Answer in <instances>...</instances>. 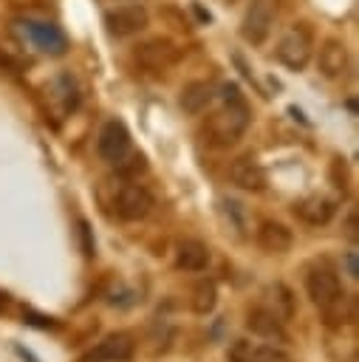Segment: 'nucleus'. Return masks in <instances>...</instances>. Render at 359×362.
Segmentation results:
<instances>
[{"label": "nucleus", "instance_id": "nucleus-4", "mask_svg": "<svg viewBox=\"0 0 359 362\" xmlns=\"http://www.w3.org/2000/svg\"><path fill=\"white\" fill-rule=\"evenodd\" d=\"M110 206L122 221H141L153 209V195L136 181H116Z\"/></svg>", "mask_w": 359, "mask_h": 362}, {"label": "nucleus", "instance_id": "nucleus-7", "mask_svg": "<svg viewBox=\"0 0 359 362\" xmlns=\"http://www.w3.org/2000/svg\"><path fill=\"white\" fill-rule=\"evenodd\" d=\"M147 23H150V14L141 3H124L105 11V28L110 37H133L144 31Z\"/></svg>", "mask_w": 359, "mask_h": 362}, {"label": "nucleus", "instance_id": "nucleus-17", "mask_svg": "<svg viewBox=\"0 0 359 362\" xmlns=\"http://www.w3.org/2000/svg\"><path fill=\"white\" fill-rule=\"evenodd\" d=\"M48 102L57 107L59 116H68L79 107V88L73 82V76L68 74H59L51 85H48Z\"/></svg>", "mask_w": 359, "mask_h": 362}, {"label": "nucleus", "instance_id": "nucleus-28", "mask_svg": "<svg viewBox=\"0 0 359 362\" xmlns=\"http://www.w3.org/2000/svg\"><path fill=\"white\" fill-rule=\"evenodd\" d=\"M8 303H11V300H8V294H6L3 288H0V314H3L6 308H8Z\"/></svg>", "mask_w": 359, "mask_h": 362}, {"label": "nucleus", "instance_id": "nucleus-25", "mask_svg": "<svg viewBox=\"0 0 359 362\" xmlns=\"http://www.w3.org/2000/svg\"><path fill=\"white\" fill-rule=\"evenodd\" d=\"M79 240H82V255H85V257H93L96 246H93V235H90L88 221H79Z\"/></svg>", "mask_w": 359, "mask_h": 362}, {"label": "nucleus", "instance_id": "nucleus-26", "mask_svg": "<svg viewBox=\"0 0 359 362\" xmlns=\"http://www.w3.org/2000/svg\"><path fill=\"white\" fill-rule=\"evenodd\" d=\"M345 272H348V277H359V266H356V252H348V255H345Z\"/></svg>", "mask_w": 359, "mask_h": 362}, {"label": "nucleus", "instance_id": "nucleus-1", "mask_svg": "<svg viewBox=\"0 0 359 362\" xmlns=\"http://www.w3.org/2000/svg\"><path fill=\"white\" fill-rule=\"evenodd\" d=\"M249 122H252V113L237 85H223V105L206 119L204 136L212 147H229L246 133Z\"/></svg>", "mask_w": 359, "mask_h": 362}, {"label": "nucleus", "instance_id": "nucleus-20", "mask_svg": "<svg viewBox=\"0 0 359 362\" xmlns=\"http://www.w3.org/2000/svg\"><path fill=\"white\" fill-rule=\"evenodd\" d=\"M263 308H269L274 317H280L283 322L294 314V300H291V291L283 286V283H271L266 288V300H263Z\"/></svg>", "mask_w": 359, "mask_h": 362}, {"label": "nucleus", "instance_id": "nucleus-16", "mask_svg": "<svg viewBox=\"0 0 359 362\" xmlns=\"http://www.w3.org/2000/svg\"><path fill=\"white\" fill-rule=\"evenodd\" d=\"M246 325H249L252 334H257V337H263V339H271V342H286V339H288V334H286V328H283V320L274 317V314H271L269 308H263V305H257V308H252V311L246 314Z\"/></svg>", "mask_w": 359, "mask_h": 362}, {"label": "nucleus", "instance_id": "nucleus-21", "mask_svg": "<svg viewBox=\"0 0 359 362\" xmlns=\"http://www.w3.org/2000/svg\"><path fill=\"white\" fill-rule=\"evenodd\" d=\"M235 362H291V359L274 345H246V342H240L235 348Z\"/></svg>", "mask_w": 359, "mask_h": 362}, {"label": "nucleus", "instance_id": "nucleus-14", "mask_svg": "<svg viewBox=\"0 0 359 362\" xmlns=\"http://www.w3.org/2000/svg\"><path fill=\"white\" fill-rule=\"evenodd\" d=\"M294 243V235L286 223L280 221H260L257 226V246L266 252V255H286Z\"/></svg>", "mask_w": 359, "mask_h": 362}, {"label": "nucleus", "instance_id": "nucleus-24", "mask_svg": "<svg viewBox=\"0 0 359 362\" xmlns=\"http://www.w3.org/2000/svg\"><path fill=\"white\" fill-rule=\"evenodd\" d=\"M23 320H25L28 325H37V328H45V331H48V328H57V325H59V322H57L54 317L37 314V311H31V308H25V311H23Z\"/></svg>", "mask_w": 359, "mask_h": 362}, {"label": "nucleus", "instance_id": "nucleus-12", "mask_svg": "<svg viewBox=\"0 0 359 362\" xmlns=\"http://www.w3.org/2000/svg\"><path fill=\"white\" fill-rule=\"evenodd\" d=\"M218 88H215V82H209V79H192V82H187L184 88H181V93H178V107L187 113V116H198V113H204L212 102H215V93Z\"/></svg>", "mask_w": 359, "mask_h": 362}, {"label": "nucleus", "instance_id": "nucleus-8", "mask_svg": "<svg viewBox=\"0 0 359 362\" xmlns=\"http://www.w3.org/2000/svg\"><path fill=\"white\" fill-rule=\"evenodd\" d=\"M305 291H308L311 303L317 308H322V305H328L331 300H336L342 294V283H339L336 272L328 263H322V266L308 269V274H305Z\"/></svg>", "mask_w": 359, "mask_h": 362}, {"label": "nucleus", "instance_id": "nucleus-3", "mask_svg": "<svg viewBox=\"0 0 359 362\" xmlns=\"http://www.w3.org/2000/svg\"><path fill=\"white\" fill-rule=\"evenodd\" d=\"M274 54H277V59L288 71H302L311 62V54H314V31H311V25L302 23V20L300 23H291L283 31Z\"/></svg>", "mask_w": 359, "mask_h": 362}, {"label": "nucleus", "instance_id": "nucleus-2", "mask_svg": "<svg viewBox=\"0 0 359 362\" xmlns=\"http://www.w3.org/2000/svg\"><path fill=\"white\" fill-rule=\"evenodd\" d=\"M11 28H14V34H17L25 45H31V48L40 51V54L62 57V54L68 51V37H65V31H62L59 25H54V23L20 17V20L11 23Z\"/></svg>", "mask_w": 359, "mask_h": 362}, {"label": "nucleus", "instance_id": "nucleus-11", "mask_svg": "<svg viewBox=\"0 0 359 362\" xmlns=\"http://www.w3.org/2000/svg\"><path fill=\"white\" fill-rule=\"evenodd\" d=\"M348 65H351V57H348V45L336 37H328L322 45H319V54H317V68L325 79H339L348 74Z\"/></svg>", "mask_w": 359, "mask_h": 362}, {"label": "nucleus", "instance_id": "nucleus-10", "mask_svg": "<svg viewBox=\"0 0 359 362\" xmlns=\"http://www.w3.org/2000/svg\"><path fill=\"white\" fill-rule=\"evenodd\" d=\"M133 57H136L144 68L164 71V68H170V65L178 59V48H175V42H172V40H167V37H153V40H147V42L136 45Z\"/></svg>", "mask_w": 359, "mask_h": 362}, {"label": "nucleus", "instance_id": "nucleus-9", "mask_svg": "<svg viewBox=\"0 0 359 362\" xmlns=\"http://www.w3.org/2000/svg\"><path fill=\"white\" fill-rule=\"evenodd\" d=\"M136 351V342L127 331H116V334H107L102 342H96L79 362H130Z\"/></svg>", "mask_w": 359, "mask_h": 362}, {"label": "nucleus", "instance_id": "nucleus-23", "mask_svg": "<svg viewBox=\"0 0 359 362\" xmlns=\"http://www.w3.org/2000/svg\"><path fill=\"white\" fill-rule=\"evenodd\" d=\"M220 212H223L226 223H229L237 235H243V226H246V209H243V204L235 201V198H220Z\"/></svg>", "mask_w": 359, "mask_h": 362}, {"label": "nucleus", "instance_id": "nucleus-19", "mask_svg": "<svg viewBox=\"0 0 359 362\" xmlns=\"http://www.w3.org/2000/svg\"><path fill=\"white\" fill-rule=\"evenodd\" d=\"M319 311H322L325 325H331V328H342V325H351V322L356 320V303H353V297L345 294V291H342L336 300H331L328 305H322Z\"/></svg>", "mask_w": 359, "mask_h": 362}, {"label": "nucleus", "instance_id": "nucleus-5", "mask_svg": "<svg viewBox=\"0 0 359 362\" xmlns=\"http://www.w3.org/2000/svg\"><path fill=\"white\" fill-rule=\"evenodd\" d=\"M277 11H280V0H252L240 20V37L249 45H263L266 37L271 34Z\"/></svg>", "mask_w": 359, "mask_h": 362}, {"label": "nucleus", "instance_id": "nucleus-22", "mask_svg": "<svg viewBox=\"0 0 359 362\" xmlns=\"http://www.w3.org/2000/svg\"><path fill=\"white\" fill-rule=\"evenodd\" d=\"M215 303H218V286H215V280H209V277L198 280L195 288H192V311L195 314H212Z\"/></svg>", "mask_w": 359, "mask_h": 362}, {"label": "nucleus", "instance_id": "nucleus-27", "mask_svg": "<svg viewBox=\"0 0 359 362\" xmlns=\"http://www.w3.org/2000/svg\"><path fill=\"white\" fill-rule=\"evenodd\" d=\"M345 232H348L351 240L356 238V212H351V218H348V229H345Z\"/></svg>", "mask_w": 359, "mask_h": 362}, {"label": "nucleus", "instance_id": "nucleus-6", "mask_svg": "<svg viewBox=\"0 0 359 362\" xmlns=\"http://www.w3.org/2000/svg\"><path fill=\"white\" fill-rule=\"evenodd\" d=\"M96 153L102 161L116 164V167L130 156V130L124 127V122L110 119L102 124V130L96 136Z\"/></svg>", "mask_w": 359, "mask_h": 362}, {"label": "nucleus", "instance_id": "nucleus-15", "mask_svg": "<svg viewBox=\"0 0 359 362\" xmlns=\"http://www.w3.org/2000/svg\"><path fill=\"white\" fill-rule=\"evenodd\" d=\"M209 263V246L198 238H184L175 243V269L181 272H204Z\"/></svg>", "mask_w": 359, "mask_h": 362}, {"label": "nucleus", "instance_id": "nucleus-18", "mask_svg": "<svg viewBox=\"0 0 359 362\" xmlns=\"http://www.w3.org/2000/svg\"><path fill=\"white\" fill-rule=\"evenodd\" d=\"M334 209H336V204L331 198H325V195H308V198H302L294 206V215L302 223H308V226H325L334 218Z\"/></svg>", "mask_w": 359, "mask_h": 362}, {"label": "nucleus", "instance_id": "nucleus-13", "mask_svg": "<svg viewBox=\"0 0 359 362\" xmlns=\"http://www.w3.org/2000/svg\"><path fill=\"white\" fill-rule=\"evenodd\" d=\"M229 178H232L235 187H240L246 192L266 189V170L254 156H237L229 167Z\"/></svg>", "mask_w": 359, "mask_h": 362}]
</instances>
